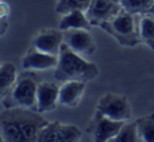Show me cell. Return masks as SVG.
<instances>
[{
	"label": "cell",
	"mask_w": 154,
	"mask_h": 142,
	"mask_svg": "<svg viewBox=\"0 0 154 142\" xmlns=\"http://www.w3.org/2000/svg\"><path fill=\"white\" fill-rule=\"evenodd\" d=\"M98 74V67L84 56L75 53L63 44L58 55V64L55 67L54 78L62 83L70 81L87 83Z\"/></svg>",
	"instance_id": "cell-1"
},
{
	"label": "cell",
	"mask_w": 154,
	"mask_h": 142,
	"mask_svg": "<svg viewBox=\"0 0 154 142\" xmlns=\"http://www.w3.org/2000/svg\"><path fill=\"white\" fill-rule=\"evenodd\" d=\"M40 82L34 71L26 70L20 73L13 86L1 97L5 109L20 107L36 110L37 88Z\"/></svg>",
	"instance_id": "cell-2"
},
{
	"label": "cell",
	"mask_w": 154,
	"mask_h": 142,
	"mask_svg": "<svg viewBox=\"0 0 154 142\" xmlns=\"http://www.w3.org/2000/svg\"><path fill=\"white\" fill-rule=\"evenodd\" d=\"M103 31L113 36L120 45L134 47L140 43L138 28L135 24V16L122 10L119 14L100 26Z\"/></svg>",
	"instance_id": "cell-3"
},
{
	"label": "cell",
	"mask_w": 154,
	"mask_h": 142,
	"mask_svg": "<svg viewBox=\"0 0 154 142\" xmlns=\"http://www.w3.org/2000/svg\"><path fill=\"white\" fill-rule=\"evenodd\" d=\"M125 123L124 121H114L95 110L86 131L92 138L93 142H108L119 133Z\"/></svg>",
	"instance_id": "cell-4"
},
{
	"label": "cell",
	"mask_w": 154,
	"mask_h": 142,
	"mask_svg": "<svg viewBox=\"0 0 154 142\" xmlns=\"http://www.w3.org/2000/svg\"><path fill=\"white\" fill-rule=\"evenodd\" d=\"M96 110L114 121H124L131 118V106L127 98L117 93L108 92L98 100Z\"/></svg>",
	"instance_id": "cell-5"
},
{
	"label": "cell",
	"mask_w": 154,
	"mask_h": 142,
	"mask_svg": "<svg viewBox=\"0 0 154 142\" xmlns=\"http://www.w3.org/2000/svg\"><path fill=\"white\" fill-rule=\"evenodd\" d=\"M80 139L82 131L77 126L53 121L41 129L37 142H79Z\"/></svg>",
	"instance_id": "cell-6"
},
{
	"label": "cell",
	"mask_w": 154,
	"mask_h": 142,
	"mask_svg": "<svg viewBox=\"0 0 154 142\" xmlns=\"http://www.w3.org/2000/svg\"><path fill=\"white\" fill-rule=\"evenodd\" d=\"M122 11L120 3L111 0H92L86 11V15L92 26L100 27Z\"/></svg>",
	"instance_id": "cell-7"
},
{
	"label": "cell",
	"mask_w": 154,
	"mask_h": 142,
	"mask_svg": "<svg viewBox=\"0 0 154 142\" xmlns=\"http://www.w3.org/2000/svg\"><path fill=\"white\" fill-rule=\"evenodd\" d=\"M63 44L71 50L82 56H91L96 50L94 39L90 31L87 30H68L63 31Z\"/></svg>",
	"instance_id": "cell-8"
},
{
	"label": "cell",
	"mask_w": 154,
	"mask_h": 142,
	"mask_svg": "<svg viewBox=\"0 0 154 142\" xmlns=\"http://www.w3.org/2000/svg\"><path fill=\"white\" fill-rule=\"evenodd\" d=\"M63 45V32L59 29H43L34 36L32 47L43 53L51 55H59Z\"/></svg>",
	"instance_id": "cell-9"
},
{
	"label": "cell",
	"mask_w": 154,
	"mask_h": 142,
	"mask_svg": "<svg viewBox=\"0 0 154 142\" xmlns=\"http://www.w3.org/2000/svg\"><path fill=\"white\" fill-rule=\"evenodd\" d=\"M59 99V87L51 82H40L37 88L36 111L45 112L55 109Z\"/></svg>",
	"instance_id": "cell-10"
},
{
	"label": "cell",
	"mask_w": 154,
	"mask_h": 142,
	"mask_svg": "<svg viewBox=\"0 0 154 142\" xmlns=\"http://www.w3.org/2000/svg\"><path fill=\"white\" fill-rule=\"evenodd\" d=\"M58 64V56L43 53L35 48H31L21 60L24 70H42L56 67Z\"/></svg>",
	"instance_id": "cell-11"
},
{
	"label": "cell",
	"mask_w": 154,
	"mask_h": 142,
	"mask_svg": "<svg viewBox=\"0 0 154 142\" xmlns=\"http://www.w3.org/2000/svg\"><path fill=\"white\" fill-rule=\"evenodd\" d=\"M0 128L2 142H28L18 126L11 109H5L0 116Z\"/></svg>",
	"instance_id": "cell-12"
},
{
	"label": "cell",
	"mask_w": 154,
	"mask_h": 142,
	"mask_svg": "<svg viewBox=\"0 0 154 142\" xmlns=\"http://www.w3.org/2000/svg\"><path fill=\"white\" fill-rule=\"evenodd\" d=\"M85 90L86 83L78 81H70L62 84L59 88L58 103L68 107H75L79 104Z\"/></svg>",
	"instance_id": "cell-13"
},
{
	"label": "cell",
	"mask_w": 154,
	"mask_h": 142,
	"mask_svg": "<svg viewBox=\"0 0 154 142\" xmlns=\"http://www.w3.org/2000/svg\"><path fill=\"white\" fill-rule=\"evenodd\" d=\"M91 28H92V24L89 21L86 12L82 11H73L69 14H66L62 16L58 24V29L62 32L68 30H75V29L90 31Z\"/></svg>",
	"instance_id": "cell-14"
},
{
	"label": "cell",
	"mask_w": 154,
	"mask_h": 142,
	"mask_svg": "<svg viewBox=\"0 0 154 142\" xmlns=\"http://www.w3.org/2000/svg\"><path fill=\"white\" fill-rule=\"evenodd\" d=\"M138 34L140 41L154 50V16L145 14L139 17Z\"/></svg>",
	"instance_id": "cell-15"
},
{
	"label": "cell",
	"mask_w": 154,
	"mask_h": 142,
	"mask_svg": "<svg viewBox=\"0 0 154 142\" xmlns=\"http://www.w3.org/2000/svg\"><path fill=\"white\" fill-rule=\"evenodd\" d=\"M18 76L16 67L12 63H3L0 67V95L2 97L16 82Z\"/></svg>",
	"instance_id": "cell-16"
},
{
	"label": "cell",
	"mask_w": 154,
	"mask_h": 142,
	"mask_svg": "<svg viewBox=\"0 0 154 142\" xmlns=\"http://www.w3.org/2000/svg\"><path fill=\"white\" fill-rule=\"evenodd\" d=\"M135 124L143 142H154V114L140 117Z\"/></svg>",
	"instance_id": "cell-17"
},
{
	"label": "cell",
	"mask_w": 154,
	"mask_h": 142,
	"mask_svg": "<svg viewBox=\"0 0 154 142\" xmlns=\"http://www.w3.org/2000/svg\"><path fill=\"white\" fill-rule=\"evenodd\" d=\"M154 0H122V10L133 16H141L149 12Z\"/></svg>",
	"instance_id": "cell-18"
},
{
	"label": "cell",
	"mask_w": 154,
	"mask_h": 142,
	"mask_svg": "<svg viewBox=\"0 0 154 142\" xmlns=\"http://www.w3.org/2000/svg\"><path fill=\"white\" fill-rule=\"evenodd\" d=\"M92 0H57L56 12L60 15H66L73 11L86 12Z\"/></svg>",
	"instance_id": "cell-19"
},
{
	"label": "cell",
	"mask_w": 154,
	"mask_h": 142,
	"mask_svg": "<svg viewBox=\"0 0 154 142\" xmlns=\"http://www.w3.org/2000/svg\"><path fill=\"white\" fill-rule=\"evenodd\" d=\"M108 142H143V140L139 136L136 124L134 122L125 123L119 133Z\"/></svg>",
	"instance_id": "cell-20"
},
{
	"label": "cell",
	"mask_w": 154,
	"mask_h": 142,
	"mask_svg": "<svg viewBox=\"0 0 154 142\" xmlns=\"http://www.w3.org/2000/svg\"><path fill=\"white\" fill-rule=\"evenodd\" d=\"M9 27V24L7 21V17H1V21H0V28H1V35L5 34V31Z\"/></svg>",
	"instance_id": "cell-21"
},
{
	"label": "cell",
	"mask_w": 154,
	"mask_h": 142,
	"mask_svg": "<svg viewBox=\"0 0 154 142\" xmlns=\"http://www.w3.org/2000/svg\"><path fill=\"white\" fill-rule=\"evenodd\" d=\"M9 15V7L5 3L1 5V17H7Z\"/></svg>",
	"instance_id": "cell-22"
},
{
	"label": "cell",
	"mask_w": 154,
	"mask_h": 142,
	"mask_svg": "<svg viewBox=\"0 0 154 142\" xmlns=\"http://www.w3.org/2000/svg\"><path fill=\"white\" fill-rule=\"evenodd\" d=\"M147 14H149V15H152V16H154V3H153V5H152V7L150 8L149 12H148Z\"/></svg>",
	"instance_id": "cell-23"
},
{
	"label": "cell",
	"mask_w": 154,
	"mask_h": 142,
	"mask_svg": "<svg viewBox=\"0 0 154 142\" xmlns=\"http://www.w3.org/2000/svg\"><path fill=\"white\" fill-rule=\"evenodd\" d=\"M111 1H113V2H116V3H120V2H122V0H111Z\"/></svg>",
	"instance_id": "cell-24"
}]
</instances>
